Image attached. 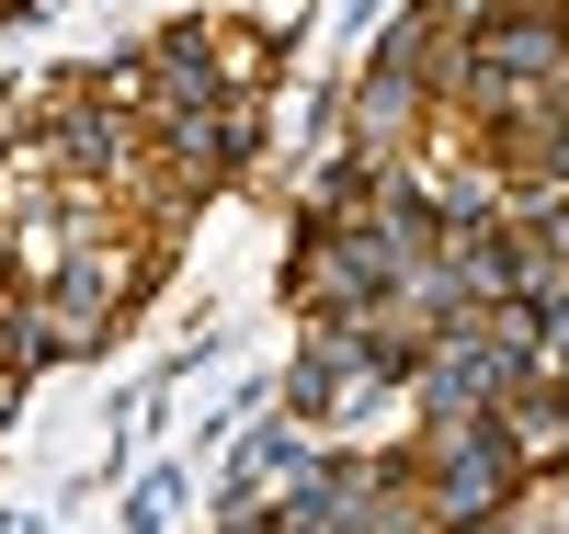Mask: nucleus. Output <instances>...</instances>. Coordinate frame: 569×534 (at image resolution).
Masks as SVG:
<instances>
[{"mask_svg": "<svg viewBox=\"0 0 569 534\" xmlns=\"http://www.w3.org/2000/svg\"><path fill=\"white\" fill-rule=\"evenodd\" d=\"M536 386H547V399L569 410V342H547V353H536Z\"/></svg>", "mask_w": 569, "mask_h": 534, "instance_id": "6e6552de", "label": "nucleus"}, {"mask_svg": "<svg viewBox=\"0 0 569 534\" xmlns=\"http://www.w3.org/2000/svg\"><path fill=\"white\" fill-rule=\"evenodd\" d=\"M182 501H194V466H182V455L137 466V477H126V501H114V534H171Z\"/></svg>", "mask_w": 569, "mask_h": 534, "instance_id": "39448f33", "label": "nucleus"}, {"mask_svg": "<svg viewBox=\"0 0 569 534\" xmlns=\"http://www.w3.org/2000/svg\"><path fill=\"white\" fill-rule=\"evenodd\" d=\"M297 103H273L284 114V137H297V160L308 149H342V80H284Z\"/></svg>", "mask_w": 569, "mask_h": 534, "instance_id": "423d86ee", "label": "nucleus"}, {"mask_svg": "<svg viewBox=\"0 0 569 534\" xmlns=\"http://www.w3.org/2000/svg\"><path fill=\"white\" fill-rule=\"evenodd\" d=\"M410 12H421V23H445V34H467V23H490L501 0H410Z\"/></svg>", "mask_w": 569, "mask_h": 534, "instance_id": "0eeeda50", "label": "nucleus"}, {"mask_svg": "<svg viewBox=\"0 0 569 534\" xmlns=\"http://www.w3.org/2000/svg\"><path fill=\"white\" fill-rule=\"evenodd\" d=\"M410 386V342H388L376 319H297V353L273 364V410L308 421L319 444H365V432H388Z\"/></svg>", "mask_w": 569, "mask_h": 534, "instance_id": "f257e3e1", "label": "nucleus"}, {"mask_svg": "<svg viewBox=\"0 0 569 534\" xmlns=\"http://www.w3.org/2000/svg\"><path fill=\"white\" fill-rule=\"evenodd\" d=\"M512 386H536V375H525V364H512V353L490 342V330H479V308H467V319H445L433 342L410 353L399 410H410V421H490V410L512 399Z\"/></svg>", "mask_w": 569, "mask_h": 534, "instance_id": "7ed1b4c3", "label": "nucleus"}, {"mask_svg": "<svg viewBox=\"0 0 569 534\" xmlns=\"http://www.w3.org/2000/svg\"><path fill=\"white\" fill-rule=\"evenodd\" d=\"M399 455H410L421 534H512L536 512V477L501 444V421H399Z\"/></svg>", "mask_w": 569, "mask_h": 534, "instance_id": "f03ea898", "label": "nucleus"}, {"mask_svg": "<svg viewBox=\"0 0 569 534\" xmlns=\"http://www.w3.org/2000/svg\"><path fill=\"white\" fill-rule=\"evenodd\" d=\"M297 34H308V23H273V12H240V0H217V80L240 91V103H284Z\"/></svg>", "mask_w": 569, "mask_h": 534, "instance_id": "20e7f679", "label": "nucleus"}, {"mask_svg": "<svg viewBox=\"0 0 569 534\" xmlns=\"http://www.w3.org/2000/svg\"><path fill=\"white\" fill-rule=\"evenodd\" d=\"M0 534H58V501H23V512L0 523Z\"/></svg>", "mask_w": 569, "mask_h": 534, "instance_id": "1a4fd4ad", "label": "nucleus"}, {"mask_svg": "<svg viewBox=\"0 0 569 534\" xmlns=\"http://www.w3.org/2000/svg\"><path fill=\"white\" fill-rule=\"evenodd\" d=\"M12 137H23V114H12V80H0V160H12Z\"/></svg>", "mask_w": 569, "mask_h": 534, "instance_id": "9d476101", "label": "nucleus"}]
</instances>
